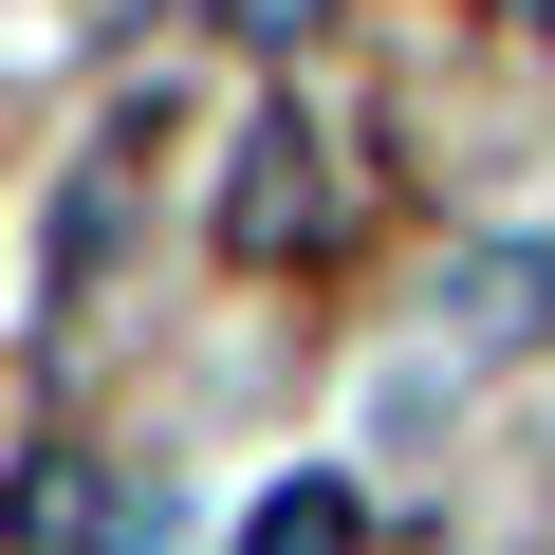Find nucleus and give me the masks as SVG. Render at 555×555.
I'll use <instances>...</instances> for the list:
<instances>
[{"label": "nucleus", "instance_id": "1", "mask_svg": "<svg viewBox=\"0 0 555 555\" xmlns=\"http://www.w3.org/2000/svg\"><path fill=\"white\" fill-rule=\"evenodd\" d=\"M334 241V130L315 112H241V149H222V259H315Z\"/></svg>", "mask_w": 555, "mask_h": 555}, {"label": "nucleus", "instance_id": "2", "mask_svg": "<svg viewBox=\"0 0 555 555\" xmlns=\"http://www.w3.org/2000/svg\"><path fill=\"white\" fill-rule=\"evenodd\" d=\"M444 315H463L481 352H537V334H555V259H537V241H463V259H444Z\"/></svg>", "mask_w": 555, "mask_h": 555}, {"label": "nucleus", "instance_id": "3", "mask_svg": "<svg viewBox=\"0 0 555 555\" xmlns=\"http://www.w3.org/2000/svg\"><path fill=\"white\" fill-rule=\"evenodd\" d=\"M167 149V112H112V149H93V185L56 204V297H75V278H112V241H130V167Z\"/></svg>", "mask_w": 555, "mask_h": 555}, {"label": "nucleus", "instance_id": "4", "mask_svg": "<svg viewBox=\"0 0 555 555\" xmlns=\"http://www.w3.org/2000/svg\"><path fill=\"white\" fill-rule=\"evenodd\" d=\"M241 555H371V500H352V481H278V500L241 518Z\"/></svg>", "mask_w": 555, "mask_h": 555}, {"label": "nucleus", "instance_id": "5", "mask_svg": "<svg viewBox=\"0 0 555 555\" xmlns=\"http://www.w3.org/2000/svg\"><path fill=\"white\" fill-rule=\"evenodd\" d=\"M204 20H222V38H315L334 0H204Z\"/></svg>", "mask_w": 555, "mask_h": 555}]
</instances>
